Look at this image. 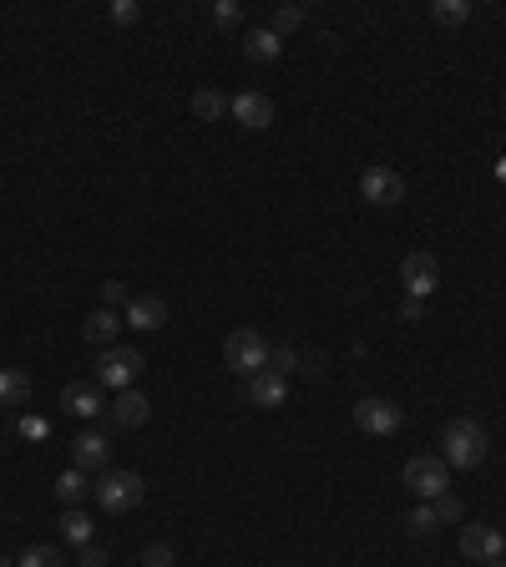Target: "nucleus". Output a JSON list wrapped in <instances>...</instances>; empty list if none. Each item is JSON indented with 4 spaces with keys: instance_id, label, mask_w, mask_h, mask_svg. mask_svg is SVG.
<instances>
[{
    "instance_id": "obj_14",
    "label": "nucleus",
    "mask_w": 506,
    "mask_h": 567,
    "mask_svg": "<svg viewBox=\"0 0 506 567\" xmlns=\"http://www.w3.org/2000/svg\"><path fill=\"white\" fill-rule=\"evenodd\" d=\"M233 117L243 127H253V132H264V127H274V102L264 92H238L233 97Z\"/></svg>"
},
{
    "instance_id": "obj_11",
    "label": "nucleus",
    "mask_w": 506,
    "mask_h": 567,
    "mask_svg": "<svg viewBox=\"0 0 506 567\" xmlns=\"http://www.w3.org/2000/svg\"><path fill=\"white\" fill-rule=\"evenodd\" d=\"M122 324H132V330H162V324H167V299H157V294H132L127 309H122Z\"/></svg>"
},
{
    "instance_id": "obj_10",
    "label": "nucleus",
    "mask_w": 506,
    "mask_h": 567,
    "mask_svg": "<svg viewBox=\"0 0 506 567\" xmlns=\"http://www.w3.org/2000/svg\"><path fill=\"white\" fill-rule=\"evenodd\" d=\"M71 461H76V471H107V461H112V441L102 436V431H81L76 441H71Z\"/></svg>"
},
{
    "instance_id": "obj_22",
    "label": "nucleus",
    "mask_w": 506,
    "mask_h": 567,
    "mask_svg": "<svg viewBox=\"0 0 506 567\" xmlns=\"http://www.w3.org/2000/svg\"><path fill=\"white\" fill-rule=\"evenodd\" d=\"M299 26H304V6H279V11H274V26H269V31H274V36L284 41V36H289V31H299Z\"/></svg>"
},
{
    "instance_id": "obj_36",
    "label": "nucleus",
    "mask_w": 506,
    "mask_h": 567,
    "mask_svg": "<svg viewBox=\"0 0 506 567\" xmlns=\"http://www.w3.org/2000/svg\"><path fill=\"white\" fill-rule=\"evenodd\" d=\"M486 567H506V562H501V557H496V562H486Z\"/></svg>"
},
{
    "instance_id": "obj_33",
    "label": "nucleus",
    "mask_w": 506,
    "mask_h": 567,
    "mask_svg": "<svg viewBox=\"0 0 506 567\" xmlns=\"http://www.w3.org/2000/svg\"><path fill=\"white\" fill-rule=\"evenodd\" d=\"M400 319L405 324H420V319H426V299H405L400 304Z\"/></svg>"
},
{
    "instance_id": "obj_25",
    "label": "nucleus",
    "mask_w": 506,
    "mask_h": 567,
    "mask_svg": "<svg viewBox=\"0 0 506 567\" xmlns=\"http://www.w3.org/2000/svg\"><path fill=\"white\" fill-rule=\"evenodd\" d=\"M441 26H461L466 16H471V6H466V0H436V11H431Z\"/></svg>"
},
{
    "instance_id": "obj_26",
    "label": "nucleus",
    "mask_w": 506,
    "mask_h": 567,
    "mask_svg": "<svg viewBox=\"0 0 506 567\" xmlns=\"http://www.w3.org/2000/svg\"><path fill=\"white\" fill-rule=\"evenodd\" d=\"M405 527H410V532H420V537H426V532H436L441 522H436V512H431V507H415V512L405 517Z\"/></svg>"
},
{
    "instance_id": "obj_27",
    "label": "nucleus",
    "mask_w": 506,
    "mask_h": 567,
    "mask_svg": "<svg viewBox=\"0 0 506 567\" xmlns=\"http://www.w3.org/2000/svg\"><path fill=\"white\" fill-rule=\"evenodd\" d=\"M142 567H173V547H167V542L142 547Z\"/></svg>"
},
{
    "instance_id": "obj_4",
    "label": "nucleus",
    "mask_w": 506,
    "mask_h": 567,
    "mask_svg": "<svg viewBox=\"0 0 506 567\" xmlns=\"http://www.w3.org/2000/svg\"><path fill=\"white\" fill-rule=\"evenodd\" d=\"M405 486L415 497H441V492H451V466H446V456H410L405 461Z\"/></svg>"
},
{
    "instance_id": "obj_16",
    "label": "nucleus",
    "mask_w": 506,
    "mask_h": 567,
    "mask_svg": "<svg viewBox=\"0 0 506 567\" xmlns=\"http://www.w3.org/2000/svg\"><path fill=\"white\" fill-rule=\"evenodd\" d=\"M117 330H122V319H117L112 309H92V314H87V324H81V335H87V345H97V350H112Z\"/></svg>"
},
{
    "instance_id": "obj_32",
    "label": "nucleus",
    "mask_w": 506,
    "mask_h": 567,
    "mask_svg": "<svg viewBox=\"0 0 506 567\" xmlns=\"http://www.w3.org/2000/svg\"><path fill=\"white\" fill-rule=\"evenodd\" d=\"M76 567H107V547L87 542V547H81V562H76Z\"/></svg>"
},
{
    "instance_id": "obj_9",
    "label": "nucleus",
    "mask_w": 506,
    "mask_h": 567,
    "mask_svg": "<svg viewBox=\"0 0 506 567\" xmlns=\"http://www.w3.org/2000/svg\"><path fill=\"white\" fill-rule=\"evenodd\" d=\"M61 411L76 416V421H97V416L107 411V400H102V390H97L92 380H76V385L61 390Z\"/></svg>"
},
{
    "instance_id": "obj_37",
    "label": "nucleus",
    "mask_w": 506,
    "mask_h": 567,
    "mask_svg": "<svg viewBox=\"0 0 506 567\" xmlns=\"http://www.w3.org/2000/svg\"><path fill=\"white\" fill-rule=\"evenodd\" d=\"M0 567H11V557H0Z\"/></svg>"
},
{
    "instance_id": "obj_19",
    "label": "nucleus",
    "mask_w": 506,
    "mask_h": 567,
    "mask_svg": "<svg viewBox=\"0 0 506 567\" xmlns=\"http://www.w3.org/2000/svg\"><path fill=\"white\" fill-rule=\"evenodd\" d=\"M31 400V375L26 370H0V405H26Z\"/></svg>"
},
{
    "instance_id": "obj_29",
    "label": "nucleus",
    "mask_w": 506,
    "mask_h": 567,
    "mask_svg": "<svg viewBox=\"0 0 506 567\" xmlns=\"http://www.w3.org/2000/svg\"><path fill=\"white\" fill-rule=\"evenodd\" d=\"M294 365H299V355H294V350H269V370H274V375H284V380H289V370H294Z\"/></svg>"
},
{
    "instance_id": "obj_30",
    "label": "nucleus",
    "mask_w": 506,
    "mask_h": 567,
    "mask_svg": "<svg viewBox=\"0 0 506 567\" xmlns=\"http://www.w3.org/2000/svg\"><path fill=\"white\" fill-rule=\"evenodd\" d=\"M137 16H142V6H137V0H117V6H112V21H117V26H132Z\"/></svg>"
},
{
    "instance_id": "obj_24",
    "label": "nucleus",
    "mask_w": 506,
    "mask_h": 567,
    "mask_svg": "<svg viewBox=\"0 0 506 567\" xmlns=\"http://www.w3.org/2000/svg\"><path fill=\"white\" fill-rule=\"evenodd\" d=\"M16 567H61V552L56 547H46V542H36V547H26L21 552V562Z\"/></svg>"
},
{
    "instance_id": "obj_7",
    "label": "nucleus",
    "mask_w": 506,
    "mask_h": 567,
    "mask_svg": "<svg viewBox=\"0 0 506 567\" xmlns=\"http://www.w3.org/2000/svg\"><path fill=\"white\" fill-rule=\"evenodd\" d=\"M360 193H365V203H375V208H395V203H405V178L395 173V168H365V178H360Z\"/></svg>"
},
{
    "instance_id": "obj_1",
    "label": "nucleus",
    "mask_w": 506,
    "mask_h": 567,
    "mask_svg": "<svg viewBox=\"0 0 506 567\" xmlns=\"http://www.w3.org/2000/svg\"><path fill=\"white\" fill-rule=\"evenodd\" d=\"M142 476L137 471H102L97 476V486H92V497H97V507L102 512H112V517H122V512H132L137 502H142Z\"/></svg>"
},
{
    "instance_id": "obj_13",
    "label": "nucleus",
    "mask_w": 506,
    "mask_h": 567,
    "mask_svg": "<svg viewBox=\"0 0 506 567\" xmlns=\"http://www.w3.org/2000/svg\"><path fill=\"white\" fill-rule=\"evenodd\" d=\"M506 552V537L496 532V527H466L461 532V557H471V562H496Z\"/></svg>"
},
{
    "instance_id": "obj_3",
    "label": "nucleus",
    "mask_w": 506,
    "mask_h": 567,
    "mask_svg": "<svg viewBox=\"0 0 506 567\" xmlns=\"http://www.w3.org/2000/svg\"><path fill=\"white\" fill-rule=\"evenodd\" d=\"M223 360H228V370H238L248 380V375H259L269 365V340L259 330H233L223 340Z\"/></svg>"
},
{
    "instance_id": "obj_2",
    "label": "nucleus",
    "mask_w": 506,
    "mask_h": 567,
    "mask_svg": "<svg viewBox=\"0 0 506 567\" xmlns=\"http://www.w3.org/2000/svg\"><path fill=\"white\" fill-rule=\"evenodd\" d=\"M441 446H446V466H456V471L481 466L486 451H491V441H486V431L476 421H451L446 436H441Z\"/></svg>"
},
{
    "instance_id": "obj_17",
    "label": "nucleus",
    "mask_w": 506,
    "mask_h": 567,
    "mask_svg": "<svg viewBox=\"0 0 506 567\" xmlns=\"http://www.w3.org/2000/svg\"><path fill=\"white\" fill-rule=\"evenodd\" d=\"M92 486H97V481H92L87 471H76V466H71V471H61V476H56V497H61L66 507H81V502L92 497Z\"/></svg>"
},
{
    "instance_id": "obj_15",
    "label": "nucleus",
    "mask_w": 506,
    "mask_h": 567,
    "mask_svg": "<svg viewBox=\"0 0 506 567\" xmlns=\"http://www.w3.org/2000/svg\"><path fill=\"white\" fill-rule=\"evenodd\" d=\"M284 395H289V380H284V375H274L269 365H264L259 375H248V400H253V405L274 411V405H284Z\"/></svg>"
},
{
    "instance_id": "obj_6",
    "label": "nucleus",
    "mask_w": 506,
    "mask_h": 567,
    "mask_svg": "<svg viewBox=\"0 0 506 567\" xmlns=\"http://www.w3.org/2000/svg\"><path fill=\"white\" fill-rule=\"evenodd\" d=\"M142 370H147V360H142L137 350H122V345L102 350V360H97V380H102V385H117V390H132Z\"/></svg>"
},
{
    "instance_id": "obj_20",
    "label": "nucleus",
    "mask_w": 506,
    "mask_h": 567,
    "mask_svg": "<svg viewBox=\"0 0 506 567\" xmlns=\"http://www.w3.org/2000/svg\"><path fill=\"white\" fill-rule=\"evenodd\" d=\"M193 112H198L203 122H218L223 112H233V102H228L218 87H203V92H193Z\"/></svg>"
},
{
    "instance_id": "obj_5",
    "label": "nucleus",
    "mask_w": 506,
    "mask_h": 567,
    "mask_svg": "<svg viewBox=\"0 0 506 567\" xmlns=\"http://www.w3.org/2000/svg\"><path fill=\"white\" fill-rule=\"evenodd\" d=\"M400 405L395 400H385V395H365V400H355V426L365 431V436H395L400 431Z\"/></svg>"
},
{
    "instance_id": "obj_18",
    "label": "nucleus",
    "mask_w": 506,
    "mask_h": 567,
    "mask_svg": "<svg viewBox=\"0 0 506 567\" xmlns=\"http://www.w3.org/2000/svg\"><path fill=\"white\" fill-rule=\"evenodd\" d=\"M279 51H284V41L264 26V31H248V41H243V56L248 61H279Z\"/></svg>"
},
{
    "instance_id": "obj_12",
    "label": "nucleus",
    "mask_w": 506,
    "mask_h": 567,
    "mask_svg": "<svg viewBox=\"0 0 506 567\" xmlns=\"http://www.w3.org/2000/svg\"><path fill=\"white\" fill-rule=\"evenodd\" d=\"M147 416H152V400L132 385V390H117V400H112V426H122V431H137V426H147Z\"/></svg>"
},
{
    "instance_id": "obj_21",
    "label": "nucleus",
    "mask_w": 506,
    "mask_h": 567,
    "mask_svg": "<svg viewBox=\"0 0 506 567\" xmlns=\"http://www.w3.org/2000/svg\"><path fill=\"white\" fill-rule=\"evenodd\" d=\"M61 537H66V542H76V547H87V542H92V517L71 507V512L61 517Z\"/></svg>"
},
{
    "instance_id": "obj_8",
    "label": "nucleus",
    "mask_w": 506,
    "mask_h": 567,
    "mask_svg": "<svg viewBox=\"0 0 506 567\" xmlns=\"http://www.w3.org/2000/svg\"><path fill=\"white\" fill-rule=\"evenodd\" d=\"M400 279H405V294H410V299H426V294L441 284V264H436L431 254H405Z\"/></svg>"
},
{
    "instance_id": "obj_35",
    "label": "nucleus",
    "mask_w": 506,
    "mask_h": 567,
    "mask_svg": "<svg viewBox=\"0 0 506 567\" xmlns=\"http://www.w3.org/2000/svg\"><path fill=\"white\" fill-rule=\"evenodd\" d=\"M496 173H501V183H506V157H501V162H496Z\"/></svg>"
},
{
    "instance_id": "obj_28",
    "label": "nucleus",
    "mask_w": 506,
    "mask_h": 567,
    "mask_svg": "<svg viewBox=\"0 0 506 567\" xmlns=\"http://www.w3.org/2000/svg\"><path fill=\"white\" fill-rule=\"evenodd\" d=\"M213 21H218V26H223V31H233V26H238V21H243V11H238V6H233V0H218V6H213Z\"/></svg>"
},
{
    "instance_id": "obj_34",
    "label": "nucleus",
    "mask_w": 506,
    "mask_h": 567,
    "mask_svg": "<svg viewBox=\"0 0 506 567\" xmlns=\"http://www.w3.org/2000/svg\"><path fill=\"white\" fill-rule=\"evenodd\" d=\"M21 436L41 441V436H46V421H41V416H21Z\"/></svg>"
},
{
    "instance_id": "obj_31",
    "label": "nucleus",
    "mask_w": 506,
    "mask_h": 567,
    "mask_svg": "<svg viewBox=\"0 0 506 567\" xmlns=\"http://www.w3.org/2000/svg\"><path fill=\"white\" fill-rule=\"evenodd\" d=\"M102 299H107V309H112V304L127 309V284H122V279H107V284H102Z\"/></svg>"
},
{
    "instance_id": "obj_23",
    "label": "nucleus",
    "mask_w": 506,
    "mask_h": 567,
    "mask_svg": "<svg viewBox=\"0 0 506 567\" xmlns=\"http://www.w3.org/2000/svg\"><path fill=\"white\" fill-rule=\"evenodd\" d=\"M431 512H436V522H441V527H451V522H461V512H466V507H461V497H456V492H441V497L431 502Z\"/></svg>"
}]
</instances>
